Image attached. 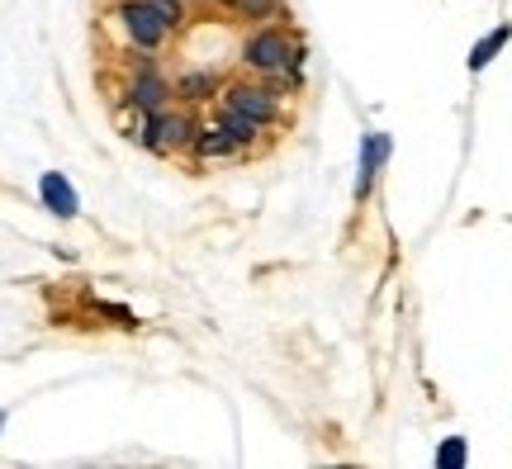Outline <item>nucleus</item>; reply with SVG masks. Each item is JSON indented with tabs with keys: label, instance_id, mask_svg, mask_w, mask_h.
I'll return each mask as SVG.
<instances>
[{
	"label": "nucleus",
	"instance_id": "nucleus-9",
	"mask_svg": "<svg viewBox=\"0 0 512 469\" xmlns=\"http://www.w3.org/2000/svg\"><path fill=\"white\" fill-rule=\"evenodd\" d=\"M190 152L200 157V162H223V157H238L242 147L233 143V133L214 119V124H200V133H195V143H190Z\"/></svg>",
	"mask_w": 512,
	"mask_h": 469
},
{
	"label": "nucleus",
	"instance_id": "nucleus-8",
	"mask_svg": "<svg viewBox=\"0 0 512 469\" xmlns=\"http://www.w3.org/2000/svg\"><path fill=\"white\" fill-rule=\"evenodd\" d=\"M38 199H43V209L53 218H76L81 214V195H76V185L62 176V171H43L38 176Z\"/></svg>",
	"mask_w": 512,
	"mask_h": 469
},
{
	"label": "nucleus",
	"instance_id": "nucleus-11",
	"mask_svg": "<svg viewBox=\"0 0 512 469\" xmlns=\"http://www.w3.org/2000/svg\"><path fill=\"white\" fill-rule=\"evenodd\" d=\"M219 124L233 133V143L238 147H256V138L266 133L256 119H247V114H238V109H228V105H219Z\"/></svg>",
	"mask_w": 512,
	"mask_h": 469
},
{
	"label": "nucleus",
	"instance_id": "nucleus-10",
	"mask_svg": "<svg viewBox=\"0 0 512 469\" xmlns=\"http://www.w3.org/2000/svg\"><path fill=\"white\" fill-rule=\"evenodd\" d=\"M508 43H512V24L503 19V24H494V29L479 38L475 48H470V72H484V67H489V62H494V57L503 53Z\"/></svg>",
	"mask_w": 512,
	"mask_h": 469
},
{
	"label": "nucleus",
	"instance_id": "nucleus-5",
	"mask_svg": "<svg viewBox=\"0 0 512 469\" xmlns=\"http://www.w3.org/2000/svg\"><path fill=\"white\" fill-rule=\"evenodd\" d=\"M124 100L128 109H138V114H157V109H166L171 100H176V81L171 76L157 72V62H133V76H128L124 86Z\"/></svg>",
	"mask_w": 512,
	"mask_h": 469
},
{
	"label": "nucleus",
	"instance_id": "nucleus-6",
	"mask_svg": "<svg viewBox=\"0 0 512 469\" xmlns=\"http://www.w3.org/2000/svg\"><path fill=\"white\" fill-rule=\"evenodd\" d=\"M389 152H394V138L389 133H366L361 138V162H356V199H366L380 181L384 162H389Z\"/></svg>",
	"mask_w": 512,
	"mask_h": 469
},
{
	"label": "nucleus",
	"instance_id": "nucleus-7",
	"mask_svg": "<svg viewBox=\"0 0 512 469\" xmlns=\"http://www.w3.org/2000/svg\"><path fill=\"white\" fill-rule=\"evenodd\" d=\"M223 95V72L219 67H185L176 76V100L185 109L190 105H209V100H219Z\"/></svg>",
	"mask_w": 512,
	"mask_h": 469
},
{
	"label": "nucleus",
	"instance_id": "nucleus-12",
	"mask_svg": "<svg viewBox=\"0 0 512 469\" xmlns=\"http://www.w3.org/2000/svg\"><path fill=\"white\" fill-rule=\"evenodd\" d=\"M228 15L247 19V24H266L271 15H280V0H219Z\"/></svg>",
	"mask_w": 512,
	"mask_h": 469
},
{
	"label": "nucleus",
	"instance_id": "nucleus-13",
	"mask_svg": "<svg viewBox=\"0 0 512 469\" xmlns=\"http://www.w3.org/2000/svg\"><path fill=\"white\" fill-rule=\"evenodd\" d=\"M470 460V446H465V436H446L437 446V469H460Z\"/></svg>",
	"mask_w": 512,
	"mask_h": 469
},
{
	"label": "nucleus",
	"instance_id": "nucleus-14",
	"mask_svg": "<svg viewBox=\"0 0 512 469\" xmlns=\"http://www.w3.org/2000/svg\"><path fill=\"white\" fill-rule=\"evenodd\" d=\"M5 417H10V413H5V408H0V432H5Z\"/></svg>",
	"mask_w": 512,
	"mask_h": 469
},
{
	"label": "nucleus",
	"instance_id": "nucleus-2",
	"mask_svg": "<svg viewBox=\"0 0 512 469\" xmlns=\"http://www.w3.org/2000/svg\"><path fill=\"white\" fill-rule=\"evenodd\" d=\"M195 133H200V124H195L190 109L166 105V109H157V114H143V124H138V133H133V143L147 147V152H157V157H176V152H190Z\"/></svg>",
	"mask_w": 512,
	"mask_h": 469
},
{
	"label": "nucleus",
	"instance_id": "nucleus-1",
	"mask_svg": "<svg viewBox=\"0 0 512 469\" xmlns=\"http://www.w3.org/2000/svg\"><path fill=\"white\" fill-rule=\"evenodd\" d=\"M238 62L252 76L266 81H294L299 86V62H304V43L285 29V24H256L252 34L242 38Z\"/></svg>",
	"mask_w": 512,
	"mask_h": 469
},
{
	"label": "nucleus",
	"instance_id": "nucleus-3",
	"mask_svg": "<svg viewBox=\"0 0 512 469\" xmlns=\"http://www.w3.org/2000/svg\"><path fill=\"white\" fill-rule=\"evenodd\" d=\"M114 19L124 24L128 43H133L138 53H157L166 38L176 34L171 15H166L157 0H119V5H114Z\"/></svg>",
	"mask_w": 512,
	"mask_h": 469
},
{
	"label": "nucleus",
	"instance_id": "nucleus-15",
	"mask_svg": "<svg viewBox=\"0 0 512 469\" xmlns=\"http://www.w3.org/2000/svg\"><path fill=\"white\" fill-rule=\"evenodd\" d=\"M200 5H209V0H200Z\"/></svg>",
	"mask_w": 512,
	"mask_h": 469
},
{
	"label": "nucleus",
	"instance_id": "nucleus-4",
	"mask_svg": "<svg viewBox=\"0 0 512 469\" xmlns=\"http://www.w3.org/2000/svg\"><path fill=\"white\" fill-rule=\"evenodd\" d=\"M228 109H238L247 119H256L261 128H275L280 124V91H275V81L266 76H238V81H223V95H219Z\"/></svg>",
	"mask_w": 512,
	"mask_h": 469
}]
</instances>
